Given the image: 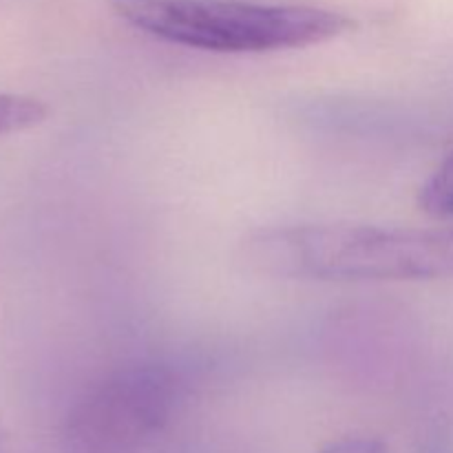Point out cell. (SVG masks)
Listing matches in <instances>:
<instances>
[{
    "instance_id": "obj_1",
    "label": "cell",
    "mask_w": 453,
    "mask_h": 453,
    "mask_svg": "<svg viewBox=\"0 0 453 453\" xmlns=\"http://www.w3.org/2000/svg\"><path fill=\"white\" fill-rule=\"evenodd\" d=\"M252 273L303 281L453 279V228L301 224L248 234L239 248Z\"/></svg>"
},
{
    "instance_id": "obj_2",
    "label": "cell",
    "mask_w": 453,
    "mask_h": 453,
    "mask_svg": "<svg viewBox=\"0 0 453 453\" xmlns=\"http://www.w3.org/2000/svg\"><path fill=\"white\" fill-rule=\"evenodd\" d=\"M122 20L153 38L215 53H268L330 42L357 22L332 9L250 0H111Z\"/></svg>"
},
{
    "instance_id": "obj_3",
    "label": "cell",
    "mask_w": 453,
    "mask_h": 453,
    "mask_svg": "<svg viewBox=\"0 0 453 453\" xmlns=\"http://www.w3.org/2000/svg\"><path fill=\"white\" fill-rule=\"evenodd\" d=\"M180 398V380L168 367L115 372L69 411L62 453H144L171 423Z\"/></svg>"
},
{
    "instance_id": "obj_4",
    "label": "cell",
    "mask_w": 453,
    "mask_h": 453,
    "mask_svg": "<svg viewBox=\"0 0 453 453\" xmlns=\"http://www.w3.org/2000/svg\"><path fill=\"white\" fill-rule=\"evenodd\" d=\"M49 118L47 102L22 93H0V137L29 131Z\"/></svg>"
},
{
    "instance_id": "obj_5",
    "label": "cell",
    "mask_w": 453,
    "mask_h": 453,
    "mask_svg": "<svg viewBox=\"0 0 453 453\" xmlns=\"http://www.w3.org/2000/svg\"><path fill=\"white\" fill-rule=\"evenodd\" d=\"M418 206L434 219L453 217V153L447 155L441 166L420 186Z\"/></svg>"
},
{
    "instance_id": "obj_6",
    "label": "cell",
    "mask_w": 453,
    "mask_h": 453,
    "mask_svg": "<svg viewBox=\"0 0 453 453\" xmlns=\"http://www.w3.org/2000/svg\"><path fill=\"white\" fill-rule=\"evenodd\" d=\"M319 453H389L388 447L376 438H343L323 447Z\"/></svg>"
},
{
    "instance_id": "obj_7",
    "label": "cell",
    "mask_w": 453,
    "mask_h": 453,
    "mask_svg": "<svg viewBox=\"0 0 453 453\" xmlns=\"http://www.w3.org/2000/svg\"><path fill=\"white\" fill-rule=\"evenodd\" d=\"M0 453H4V449H3V445H0Z\"/></svg>"
}]
</instances>
